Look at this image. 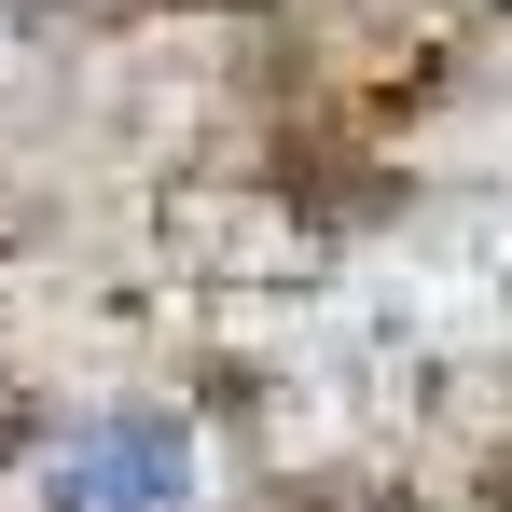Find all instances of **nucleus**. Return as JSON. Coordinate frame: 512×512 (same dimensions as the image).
I'll use <instances>...</instances> for the list:
<instances>
[{
  "label": "nucleus",
  "instance_id": "f257e3e1",
  "mask_svg": "<svg viewBox=\"0 0 512 512\" xmlns=\"http://www.w3.org/2000/svg\"><path fill=\"white\" fill-rule=\"evenodd\" d=\"M42 512H194V429L167 402H97L56 471H42Z\"/></svg>",
  "mask_w": 512,
  "mask_h": 512
}]
</instances>
